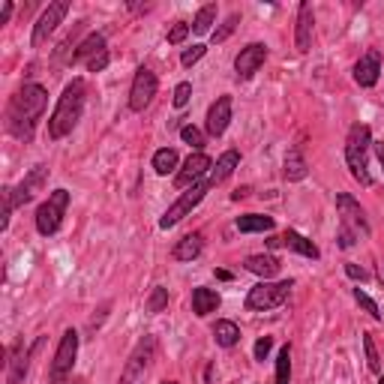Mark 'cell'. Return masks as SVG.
<instances>
[{"mask_svg": "<svg viewBox=\"0 0 384 384\" xmlns=\"http://www.w3.org/2000/svg\"><path fill=\"white\" fill-rule=\"evenodd\" d=\"M177 168V150L175 147H163V150H156L154 154V171L156 175H168V171H175Z\"/></svg>", "mask_w": 384, "mask_h": 384, "instance_id": "cell-28", "label": "cell"}, {"mask_svg": "<svg viewBox=\"0 0 384 384\" xmlns=\"http://www.w3.org/2000/svg\"><path fill=\"white\" fill-rule=\"evenodd\" d=\"M66 13H69V3H66V0H54V3H48V9H45L43 15H39V22L34 24V36H30V45H34V48L43 45L45 39L57 30V24L66 18Z\"/></svg>", "mask_w": 384, "mask_h": 384, "instance_id": "cell-12", "label": "cell"}, {"mask_svg": "<svg viewBox=\"0 0 384 384\" xmlns=\"http://www.w3.org/2000/svg\"><path fill=\"white\" fill-rule=\"evenodd\" d=\"M189 96H192V84L189 82H180L175 87V99H171V103H175V108H184L189 103Z\"/></svg>", "mask_w": 384, "mask_h": 384, "instance_id": "cell-39", "label": "cell"}, {"mask_svg": "<svg viewBox=\"0 0 384 384\" xmlns=\"http://www.w3.org/2000/svg\"><path fill=\"white\" fill-rule=\"evenodd\" d=\"M381 279H384V267H381Z\"/></svg>", "mask_w": 384, "mask_h": 384, "instance_id": "cell-48", "label": "cell"}, {"mask_svg": "<svg viewBox=\"0 0 384 384\" xmlns=\"http://www.w3.org/2000/svg\"><path fill=\"white\" fill-rule=\"evenodd\" d=\"M244 267L249 270V274H256V276H261L265 282H270L276 274H279V258H274V256H249L246 261H244Z\"/></svg>", "mask_w": 384, "mask_h": 384, "instance_id": "cell-20", "label": "cell"}, {"mask_svg": "<svg viewBox=\"0 0 384 384\" xmlns=\"http://www.w3.org/2000/svg\"><path fill=\"white\" fill-rule=\"evenodd\" d=\"M43 342H45V337H39V339L34 342V348H24V342H22V339L9 346L6 384H24V376H27V369H30V357H34L36 351L43 348Z\"/></svg>", "mask_w": 384, "mask_h": 384, "instance_id": "cell-10", "label": "cell"}, {"mask_svg": "<svg viewBox=\"0 0 384 384\" xmlns=\"http://www.w3.org/2000/svg\"><path fill=\"white\" fill-rule=\"evenodd\" d=\"M291 381V348L282 346L276 355V384H288Z\"/></svg>", "mask_w": 384, "mask_h": 384, "instance_id": "cell-30", "label": "cell"}, {"mask_svg": "<svg viewBox=\"0 0 384 384\" xmlns=\"http://www.w3.org/2000/svg\"><path fill=\"white\" fill-rule=\"evenodd\" d=\"M337 210H339V228L351 231L357 240L360 237H369L367 214H363V207L348 195V192H339V195H337Z\"/></svg>", "mask_w": 384, "mask_h": 384, "instance_id": "cell-8", "label": "cell"}, {"mask_svg": "<svg viewBox=\"0 0 384 384\" xmlns=\"http://www.w3.org/2000/svg\"><path fill=\"white\" fill-rule=\"evenodd\" d=\"M165 307H168V288L156 286L154 291H150V297H147V312H163Z\"/></svg>", "mask_w": 384, "mask_h": 384, "instance_id": "cell-35", "label": "cell"}, {"mask_svg": "<svg viewBox=\"0 0 384 384\" xmlns=\"http://www.w3.org/2000/svg\"><path fill=\"white\" fill-rule=\"evenodd\" d=\"M210 168H214V159H210L207 154H189V159L184 163V168L177 171L175 186H177V189H184V186H195V180H198V177H205Z\"/></svg>", "mask_w": 384, "mask_h": 384, "instance_id": "cell-15", "label": "cell"}, {"mask_svg": "<svg viewBox=\"0 0 384 384\" xmlns=\"http://www.w3.org/2000/svg\"><path fill=\"white\" fill-rule=\"evenodd\" d=\"M219 309V295L214 288H195L192 291V312H195L198 318H205V316H210V312H216Z\"/></svg>", "mask_w": 384, "mask_h": 384, "instance_id": "cell-22", "label": "cell"}, {"mask_svg": "<svg viewBox=\"0 0 384 384\" xmlns=\"http://www.w3.org/2000/svg\"><path fill=\"white\" fill-rule=\"evenodd\" d=\"M237 22H240V15H237V13H231V15L226 18V22H222V24L214 30V43H226V39H228L231 34H235Z\"/></svg>", "mask_w": 384, "mask_h": 384, "instance_id": "cell-36", "label": "cell"}, {"mask_svg": "<svg viewBox=\"0 0 384 384\" xmlns=\"http://www.w3.org/2000/svg\"><path fill=\"white\" fill-rule=\"evenodd\" d=\"M291 286H295L291 279H282V282H265V279H261L258 286L249 288V295H246V309H252V312H267V309L282 307V303L288 300Z\"/></svg>", "mask_w": 384, "mask_h": 384, "instance_id": "cell-5", "label": "cell"}, {"mask_svg": "<svg viewBox=\"0 0 384 384\" xmlns=\"http://www.w3.org/2000/svg\"><path fill=\"white\" fill-rule=\"evenodd\" d=\"M66 384H87L84 378H73V381H66Z\"/></svg>", "mask_w": 384, "mask_h": 384, "instance_id": "cell-45", "label": "cell"}, {"mask_svg": "<svg viewBox=\"0 0 384 384\" xmlns=\"http://www.w3.org/2000/svg\"><path fill=\"white\" fill-rule=\"evenodd\" d=\"M0 195H3V219H0V228H9V219H13V210L18 207L15 205V189L13 186H3V189H0Z\"/></svg>", "mask_w": 384, "mask_h": 384, "instance_id": "cell-33", "label": "cell"}, {"mask_svg": "<svg viewBox=\"0 0 384 384\" xmlns=\"http://www.w3.org/2000/svg\"><path fill=\"white\" fill-rule=\"evenodd\" d=\"M372 147H376V156H378V163H381V168H384V141H376Z\"/></svg>", "mask_w": 384, "mask_h": 384, "instance_id": "cell-44", "label": "cell"}, {"mask_svg": "<svg viewBox=\"0 0 384 384\" xmlns=\"http://www.w3.org/2000/svg\"><path fill=\"white\" fill-rule=\"evenodd\" d=\"M214 339H216V346H222V348H235L237 342H240V330H237V325L235 321H216L214 325Z\"/></svg>", "mask_w": 384, "mask_h": 384, "instance_id": "cell-26", "label": "cell"}, {"mask_svg": "<svg viewBox=\"0 0 384 384\" xmlns=\"http://www.w3.org/2000/svg\"><path fill=\"white\" fill-rule=\"evenodd\" d=\"M154 355H156V339L154 337H141L138 346L133 348V355H129V360H126L124 372H120L117 384H138L141 376L147 372L150 360H154Z\"/></svg>", "mask_w": 384, "mask_h": 384, "instance_id": "cell-7", "label": "cell"}, {"mask_svg": "<svg viewBox=\"0 0 384 384\" xmlns=\"http://www.w3.org/2000/svg\"><path fill=\"white\" fill-rule=\"evenodd\" d=\"M207 189H210L207 184H195L192 189H186L184 195H180V198L175 201V205H171V207L165 210V214H163V219H159V228H175L180 219H184V216H189L192 210H195V207L201 205V201H205Z\"/></svg>", "mask_w": 384, "mask_h": 384, "instance_id": "cell-9", "label": "cell"}, {"mask_svg": "<svg viewBox=\"0 0 384 384\" xmlns=\"http://www.w3.org/2000/svg\"><path fill=\"white\" fill-rule=\"evenodd\" d=\"M214 22H216V3L201 6V9H198V15H195V22H192V34H207Z\"/></svg>", "mask_w": 384, "mask_h": 384, "instance_id": "cell-29", "label": "cell"}, {"mask_svg": "<svg viewBox=\"0 0 384 384\" xmlns=\"http://www.w3.org/2000/svg\"><path fill=\"white\" fill-rule=\"evenodd\" d=\"M282 246L291 249V252H300V256H307V258H318V256H321L318 246L312 244V240H307V237H303L300 231H295V228H288L286 235H282Z\"/></svg>", "mask_w": 384, "mask_h": 384, "instance_id": "cell-23", "label": "cell"}, {"mask_svg": "<svg viewBox=\"0 0 384 384\" xmlns=\"http://www.w3.org/2000/svg\"><path fill=\"white\" fill-rule=\"evenodd\" d=\"M108 60H111V54H108V52L96 54V57H90V60H87V73H103V69L108 66Z\"/></svg>", "mask_w": 384, "mask_h": 384, "instance_id": "cell-41", "label": "cell"}, {"mask_svg": "<svg viewBox=\"0 0 384 384\" xmlns=\"http://www.w3.org/2000/svg\"><path fill=\"white\" fill-rule=\"evenodd\" d=\"M346 274H348L351 279H360V282H363V279H367V276H369V274H367V270H363V267H357V265H346Z\"/></svg>", "mask_w": 384, "mask_h": 384, "instance_id": "cell-42", "label": "cell"}, {"mask_svg": "<svg viewBox=\"0 0 384 384\" xmlns=\"http://www.w3.org/2000/svg\"><path fill=\"white\" fill-rule=\"evenodd\" d=\"M69 207V192L66 189H54L52 195H48L45 205H39L36 210V231L43 237L54 235V231L60 228V222H64V214Z\"/></svg>", "mask_w": 384, "mask_h": 384, "instance_id": "cell-6", "label": "cell"}, {"mask_svg": "<svg viewBox=\"0 0 384 384\" xmlns=\"http://www.w3.org/2000/svg\"><path fill=\"white\" fill-rule=\"evenodd\" d=\"M201 249H205L201 235H186L184 240H177V246L171 249V256H175V261H192V258L201 256Z\"/></svg>", "mask_w": 384, "mask_h": 384, "instance_id": "cell-24", "label": "cell"}, {"mask_svg": "<svg viewBox=\"0 0 384 384\" xmlns=\"http://www.w3.org/2000/svg\"><path fill=\"white\" fill-rule=\"evenodd\" d=\"M180 138H184L186 145L195 150V154H201V147H205V133H201L198 126H192V124L189 126H180Z\"/></svg>", "mask_w": 384, "mask_h": 384, "instance_id": "cell-32", "label": "cell"}, {"mask_svg": "<svg viewBox=\"0 0 384 384\" xmlns=\"http://www.w3.org/2000/svg\"><path fill=\"white\" fill-rule=\"evenodd\" d=\"M369 147H372L369 126L367 124H355L348 129V138H346V163L351 168V177H355L360 186H372V175L367 171Z\"/></svg>", "mask_w": 384, "mask_h": 384, "instance_id": "cell-3", "label": "cell"}, {"mask_svg": "<svg viewBox=\"0 0 384 384\" xmlns=\"http://www.w3.org/2000/svg\"><path fill=\"white\" fill-rule=\"evenodd\" d=\"M240 163V154L237 150H226L219 159H216V165L210 168V177H207V186H219L222 180H228L231 175H235V168Z\"/></svg>", "mask_w": 384, "mask_h": 384, "instance_id": "cell-19", "label": "cell"}, {"mask_svg": "<svg viewBox=\"0 0 384 384\" xmlns=\"http://www.w3.org/2000/svg\"><path fill=\"white\" fill-rule=\"evenodd\" d=\"M378 75H381V52H367L357 64H355V82L360 87H376L378 84Z\"/></svg>", "mask_w": 384, "mask_h": 384, "instance_id": "cell-17", "label": "cell"}, {"mask_svg": "<svg viewBox=\"0 0 384 384\" xmlns=\"http://www.w3.org/2000/svg\"><path fill=\"white\" fill-rule=\"evenodd\" d=\"M103 52H108V48H105V36L103 34H90V36H84L82 43H78V48L73 52V60H69V64H82V60H90V57H96V54H103Z\"/></svg>", "mask_w": 384, "mask_h": 384, "instance_id": "cell-21", "label": "cell"}, {"mask_svg": "<svg viewBox=\"0 0 384 384\" xmlns=\"http://www.w3.org/2000/svg\"><path fill=\"white\" fill-rule=\"evenodd\" d=\"M48 165H36V168H30L27 171V177L22 180L18 186H13L15 189V205L22 207V205H30V201L36 198V192H43V186L48 184Z\"/></svg>", "mask_w": 384, "mask_h": 384, "instance_id": "cell-14", "label": "cell"}, {"mask_svg": "<svg viewBox=\"0 0 384 384\" xmlns=\"http://www.w3.org/2000/svg\"><path fill=\"white\" fill-rule=\"evenodd\" d=\"M363 351H367V367L376 372H381V357H378V348H376V339L369 337V333H363Z\"/></svg>", "mask_w": 384, "mask_h": 384, "instance_id": "cell-31", "label": "cell"}, {"mask_svg": "<svg viewBox=\"0 0 384 384\" xmlns=\"http://www.w3.org/2000/svg\"><path fill=\"white\" fill-rule=\"evenodd\" d=\"M205 54H207V48H205V45H192V48H186V52L180 54V64H184V66H195Z\"/></svg>", "mask_w": 384, "mask_h": 384, "instance_id": "cell-38", "label": "cell"}, {"mask_svg": "<svg viewBox=\"0 0 384 384\" xmlns=\"http://www.w3.org/2000/svg\"><path fill=\"white\" fill-rule=\"evenodd\" d=\"M165 384H177V381H165Z\"/></svg>", "mask_w": 384, "mask_h": 384, "instance_id": "cell-47", "label": "cell"}, {"mask_svg": "<svg viewBox=\"0 0 384 384\" xmlns=\"http://www.w3.org/2000/svg\"><path fill=\"white\" fill-rule=\"evenodd\" d=\"M75 357H78V330L69 327V330H64V337H60L54 360H52V367H48V384H66V378L73 376Z\"/></svg>", "mask_w": 384, "mask_h": 384, "instance_id": "cell-4", "label": "cell"}, {"mask_svg": "<svg viewBox=\"0 0 384 384\" xmlns=\"http://www.w3.org/2000/svg\"><path fill=\"white\" fill-rule=\"evenodd\" d=\"M286 177L288 180H303L309 175V165H307V159H303V154H300V147H291L288 154H286Z\"/></svg>", "mask_w": 384, "mask_h": 384, "instance_id": "cell-27", "label": "cell"}, {"mask_svg": "<svg viewBox=\"0 0 384 384\" xmlns=\"http://www.w3.org/2000/svg\"><path fill=\"white\" fill-rule=\"evenodd\" d=\"M156 90H159L156 73H154V69H147V66H141L135 73V78H133V87H129V108L145 111L150 103H154Z\"/></svg>", "mask_w": 384, "mask_h": 384, "instance_id": "cell-11", "label": "cell"}, {"mask_svg": "<svg viewBox=\"0 0 384 384\" xmlns=\"http://www.w3.org/2000/svg\"><path fill=\"white\" fill-rule=\"evenodd\" d=\"M265 60H267V45L249 43L246 48H240V54L235 57V73H237V78H252L261 66H265Z\"/></svg>", "mask_w": 384, "mask_h": 384, "instance_id": "cell-13", "label": "cell"}, {"mask_svg": "<svg viewBox=\"0 0 384 384\" xmlns=\"http://www.w3.org/2000/svg\"><path fill=\"white\" fill-rule=\"evenodd\" d=\"M378 384H384V376H381V378H378Z\"/></svg>", "mask_w": 384, "mask_h": 384, "instance_id": "cell-46", "label": "cell"}, {"mask_svg": "<svg viewBox=\"0 0 384 384\" xmlns=\"http://www.w3.org/2000/svg\"><path fill=\"white\" fill-rule=\"evenodd\" d=\"M9 15H13V3L6 0L3 9H0V24H6V22H9Z\"/></svg>", "mask_w": 384, "mask_h": 384, "instance_id": "cell-43", "label": "cell"}, {"mask_svg": "<svg viewBox=\"0 0 384 384\" xmlns=\"http://www.w3.org/2000/svg\"><path fill=\"white\" fill-rule=\"evenodd\" d=\"M355 300H357V307L363 309V312H369V316L372 318H376V321H381L384 316H381V309H378V303L376 300H372L369 295H367V291H360V288H355Z\"/></svg>", "mask_w": 384, "mask_h": 384, "instance_id": "cell-34", "label": "cell"}, {"mask_svg": "<svg viewBox=\"0 0 384 384\" xmlns=\"http://www.w3.org/2000/svg\"><path fill=\"white\" fill-rule=\"evenodd\" d=\"M48 108V90L43 84H24L18 87L6 105V129L18 141H30L39 117Z\"/></svg>", "mask_w": 384, "mask_h": 384, "instance_id": "cell-1", "label": "cell"}, {"mask_svg": "<svg viewBox=\"0 0 384 384\" xmlns=\"http://www.w3.org/2000/svg\"><path fill=\"white\" fill-rule=\"evenodd\" d=\"M84 105H87V84H84V78H73L64 87V94H60L52 117H48V138L57 141L73 133L84 115Z\"/></svg>", "mask_w": 384, "mask_h": 384, "instance_id": "cell-2", "label": "cell"}, {"mask_svg": "<svg viewBox=\"0 0 384 384\" xmlns=\"http://www.w3.org/2000/svg\"><path fill=\"white\" fill-rule=\"evenodd\" d=\"M231 124V96H219L207 111V135L219 138Z\"/></svg>", "mask_w": 384, "mask_h": 384, "instance_id": "cell-18", "label": "cell"}, {"mask_svg": "<svg viewBox=\"0 0 384 384\" xmlns=\"http://www.w3.org/2000/svg\"><path fill=\"white\" fill-rule=\"evenodd\" d=\"M189 30H192V24H186V22H175V27L168 30V43L171 45H180L184 39L189 36Z\"/></svg>", "mask_w": 384, "mask_h": 384, "instance_id": "cell-37", "label": "cell"}, {"mask_svg": "<svg viewBox=\"0 0 384 384\" xmlns=\"http://www.w3.org/2000/svg\"><path fill=\"white\" fill-rule=\"evenodd\" d=\"M270 348H274V339H270V337H261V339L256 342V348H252V355H256L258 363H265L267 355H270Z\"/></svg>", "mask_w": 384, "mask_h": 384, "instance_id": "cell-40", "label": "cell"}, {"mask_svg": "<svg viewBox=\"0 0 384 384\" xmlns=\"http://www.w3.org/2000/svg\"><path fill=\"white\" fill-rule=\"evenodd\" d=\"M274 216H261V214H246V216H237V231L244 235H256V231H274Z\"/></svg>", "mask_w": 384, "mask_h": 384, "instance_id": "cell-25", "label": "cell"}, {"mask_svg": "<svg viewBox=\"0 0 384 384\" xmlns=\"http://www.w3.org/2000/svg\"><path fill=\"white\" fill-rule=\"evenodd\" d=\"M312 34H316V13H312L309 0H303L297 6V30H295V45L300 54H307L312 48Z\"/></svg>", "mask_w": 384, "mask_h": 384, "instance_id": "cell-16", "label": "cell"}]
</instances>
